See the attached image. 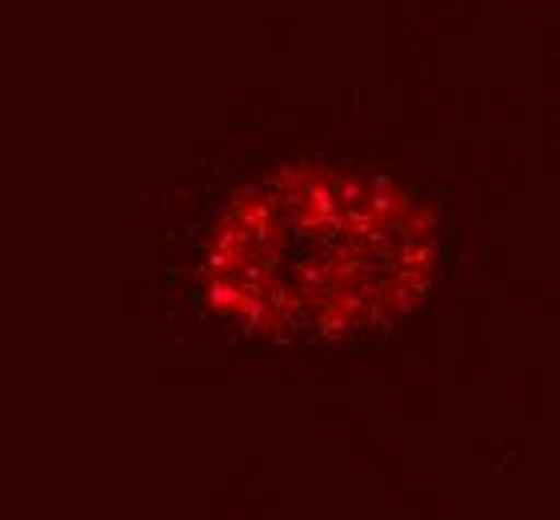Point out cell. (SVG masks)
<instances>
[{
	"instance_id": "cell-1",
	"label": "cell",
	"mask_w": 560,
	"mask_h": 520,
	"mask_svg": "<svg viewBox=\"0 0 560 520\" xmlns=\"http://www.w3.org/2000/svg\"><path fill=\"white\" fill-rule=\"evenodd\" d=\"M436 268L441 229L417 188L376 164L296 157L217 200L188 289L248 345L328 348L412 316Z\"/></svg>"
}]
</instances>
